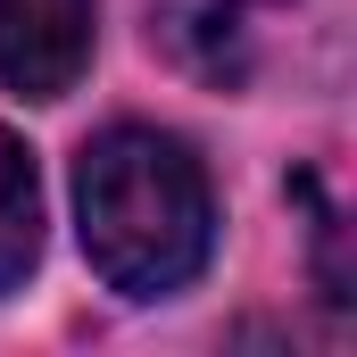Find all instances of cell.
<instances>
[{"label": "cell", "mask_w": 357, "mask_h": 357, "mask_svg": "<svg viewBox=\"0 0 357 357\" xmlns=\"http://www.w3.org/2000/svg\"><path fill=\"white\" fill-rule=\"evenodd\" d=\"M291 0H150V42L199 84H250Z\"/></svg>", "instance_id": "obj_2"}, {"label": "cell", "mask_w": 357, "mask_h": 357, "mask_svg": "<svg viewBox=\"0 0 357 357\" xmlns=\"http://www.w3.org/2000/svg\"><path fill=\"white\" fill-rule=\"evenodd\" d=\"M75 216H84V250L108 291L125 299H158L183 291L208 266L216 241V199L199 158L175 133L150 125H108L75 158Z\"/></svg>", "instance_id": "obj_1"}, {"label": "cell", "mask_w": 357, "mask_h": 357, "mask_svg": "<svg viewBox=\"0 0 357 357\" xmlns=\"http://www.w3.org/2000/svg\"><path fill=\"white\" fill-rule=\"evenodd\" d=\"M42 258V183L17 133H0V291H17Z\"/></svg>", "instance_id": "obj_4"}, {"label": "cell", "mask_w": 357, "mask_h": 357, "mask_svg": "<svg viewBox=\"0 0 357 357\" xmlns=\"http://www.w3.org/2000/svg\"><path fill=\"white\" fill-rule=\"evenodd\" d=\"M91 59V0H0V84L59 100Z\"/></svg>", "instance_id": "obj_3"}]
</instances>
